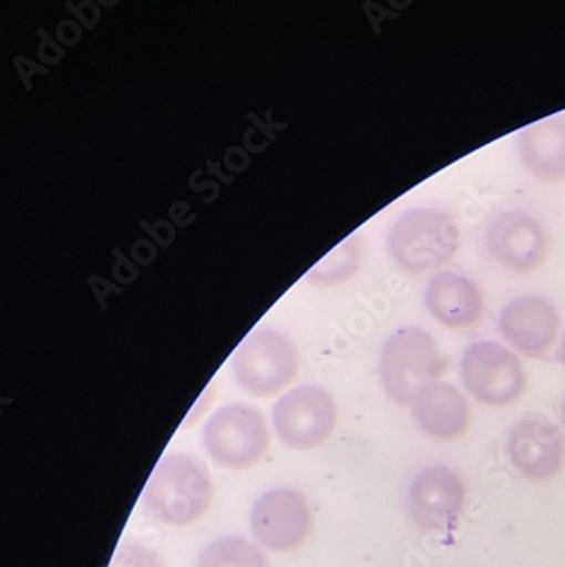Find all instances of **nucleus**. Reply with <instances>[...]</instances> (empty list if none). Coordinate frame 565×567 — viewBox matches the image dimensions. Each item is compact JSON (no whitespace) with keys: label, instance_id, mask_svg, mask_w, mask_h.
<instances>
[{"label":"nucleus","instance_id":"18","mask_svg":"<svg viewBox=\"0 0 565 567\" xmlns=\"http://www.w3.org/2000/svg\"><path fill=\"white\" fill-rule=\"evenodd\" d=\"M110 567H164L155 550L138 544H123L114 554Z\"/></svg>","mask_w":565,"mask_h":567},{"label":"nucleus","instance_id":"11","mask_svg":"<svg viewBox=\"0 0 565 567\" xmlns=\"http://www.w3.org/2000/svg\"><path fill=\"white\" fill-rule=\"evenodd\" d=\"M561 331L557 307L540 295L511 300L500 313V332L507 343L528 358L551 353Z\"/></svg>","mask_w":565,"mask_h":567},{"label":"nucleus","instance_id":"10","mask_svg":"<svg viewBox=\"0 0 565 567\" xmlns=\"http://www.w3.org/2000/svg\"><path fill=\"white\" fill-rule=\"evenodd\" d=\"M254 535L273 553L304 546L314 527L312 509L298 491L279 487L263 494L250 515Z\"/></svg>","mask_w":565,"mask_h":567},{"label":"nucleus","instance_id":"15","mask_svg":"<svg viewBox=\"0 0 565 567\" xmlns=\"http://www.w3.org/2000/svg\"><path fill=\"white\" fill-rule=\"evenodd\" d=\"M412 414L428 436L441 442L462 439L470 427L469 402L452 383L436 382L424 389L412 404Z\"/></svg>","mask_w":565,"mask_h":567},{"label":"nucleus","instance_id":"5","mask_svg":"<svg viewBox=\"0 0 565 567\" xmlns=\"http://www.w3.org/2000/svg\"><path fill=\"white\" fill-rule=\"evenodd\" d=\"M203 443L218 465L243 471L263 461L269 449V431L265 416L253 405L228 404L206 421Z\"/></svg>","mask_w":565,"mask_h":567},{"label":"nucleus","instance_id":"3","mask_svg":"<svg viewBox=\"0 0 565 567\" xmlns=\"http://www.w3.org/2000/svg\"><path fill=\"white\" fill-rule=\"evenodd\" d=\"M446 360L431 332L405 326L390 334L380 353V380L397 405L409 408L424 389L440 382Z\"/></svg>","mask_w":565,"mask_h":567},{"label":"nucleus","instance_id":"13","mask_svg":"<svg viewBox=\"0 0 565 567\" xmlns=\"http://www.w3.org/2000/svg\"><path fill=\"white\" fill-rule=\"evenodd\" d=\"M424 307L438 324L449 329L474 328L484 316L482 288L456 271H438L424 290Z\"/></svg>","mask_w":565,"mask_h":567},{"label":"nucleus","instance_id":"19","mask_svg":"<svg viewBox=\"0 0 565 567\" xmlns=\"http://www.w3.org/2000/svg\"><path fill=\"white\" fill-rule=\"evenodd\" d=\"M558 358H561L562 365L565 367V332L564 338H562L561 350H558Z\"/></svg>","mask_w":565,"mask_h":567},{"label":"nucleus","instance_id":"6","mask_svg":"<svg viewBox=\"0 0 565 567\" xmlns=\"http://www.w3.org/2000/svg\"><path fill=\"white\" fill-rule=\"evenodd\" d=\"M460 373L466 392L494 408L514 404L526 389V370L520 357L491 339L463 351Z\"/></svg>","mask_w":565,"mask_h":567},{"label":"nucleus","instance_id":"20","mask_svg":"<svg viewBox=\"0 0 565 567\" xmlns=\"http://www.w3.org/2000/svg\"><path fill=\"white\" fill-rule=\"evenodd\" d=\"M562 423H564V427H565V401H564V404H562Z\"/></svg>","mask_w":565,"mask_h":567},{"label":"nucleus","instance_id":"2","mask_svg":"<svg viewBox=\"0 0 565 567\" xmlns=\"http://www.w3.org/2000/svg\"><path fill=\"white\" fill-rule=\"evenodd\" d=\"M462 244L459 221L434 207H415L397 218L389 233V252L400 271H438L449 265Z\"/></svg>","mask_w":565,"mask_h":567},{"label":"nucleus","instance_id":"8","mask_svg":"<svg viewBox=\"0 0 565 567\" xmlns=\"http://www.w3.org/2000/svg\"><path fill=\"white\" fill-rule=\"evenodd\" d=\"M273 424L278 439L290 449H317L335 433L338 408L331 394L323 389L301 385L276 402Z\"/></svg>","mask_w":565,"mask_h":567},{"label":"nucleus","instance_id":"7","mask_svg":"<svg viewBox=\"0 0 565 567\" xmlns=\"http://www.w3.org/2000/svg\"><path fill=\"white\" fill-rule=\"evenodd\" d=\"M484 246L489 258L516 275L542 268L551 252V236L545 225L528 212H503L487 225Z\"/></svg>","mask_w":565,"mask_h":567},{"label":"nucleus","instance_id":"9","mask_svg":"<svg viewBox=\"0 0 565 567\" xmlns=\"http://www.w3.org/2000/svg\"><path fill=\"white\" fill-rule=\"evenodd\" d=\"M466 489L453 468L434 465L412 480L408 509L412 522L424 534H450L459 527L465 512Z\"/></svg>","mask_w":565,"mask_h":567},{"label":"nucleus","instance_id":"17","mask_svg":"<svg viewBox=\"0 0 565 567\" xmlns=\"http://www.w3.org/2000/svg\"><path fill=\"white\" fill-rule=\"evenodd\" d=\"M363 261V244L360 237H349L332 255L327 256L319 268L310 274V281L319 285H338L348 281L352 275L360 271Z\"/></svg>","mask_w":565,"mask_h":567},{"label":"nucleus","instance_id":"4","mask_svg":"<svg viewBox=\"0 0 565 567\" xmlns=\"http://www.w3.org/2000/svg\"><path fill=\"white\" fill-rule=\"evenodd\" d=\"M298 361L297 347L285 332L259 328L235 351L232 373L244 391L271 398L297 379Z\"/></svg>","mask_w":565,"mask_h":567},{"label":"nucleus","instance_id":"1","mask_svg":"<svg viewBox=\"0 0 565 567\" xmlns=\"http://www.w3.org/2000/svg\"><path fill=\"white\" fill-rule=\"evenodd\" d=\"M214 493V480L203 462L187 453H170L155 465L142 503L162 524L186 527L208 512Z\"/></svg>","mask_w":565,"mask_h":567},{"label":"nucleus","instance_id":"12","mask_svg":"<svg viewBox=\"0 0 565 567\" xmlns=\"http://www.w3.org/2000/svg\"><path fill=\"white\" fill-rule=\"evenodd\" d=\"M507 455L511 464L525 477L535 483H547L564 468V436L551 421L526 417L511 430Z\"/></svg>","mask_w":565,"mask_h":567},{"label":"nucleus","instance_id":"16","mask_svg":"<svg viewBox=\"0 0 565 567\" xmlns=\"http://www.w3.org/2000/svg\"><path fill=\"white\" fill-rule=\"evenodd\" d=\"M196 567H269L268 557L244 537H222L199 553Z\"/></svg>","mask_w":565,"mask_h":567},{"label":"nucleus","instance_id":"14","mask_svg":"<svg viewBox=\"0 0 565 567\" xmlns=\"http://www.w3.org/2000/svg\"><path fill=\"white\" fill-rule=\"evenodd\" d=\"M517 157L544 185L565 183V113L532 123L517 133Z\"/></svg>","mask_w":565,"mask_h":567}]
</instances>
